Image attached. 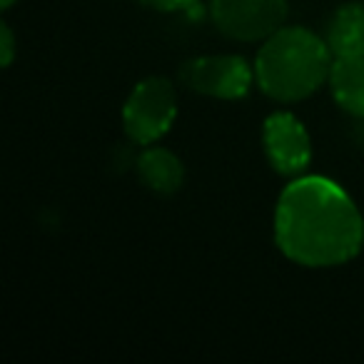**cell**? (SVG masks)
Here are the masks:
<instances>
[{"label":"cell","instance_id":"277c9868","mask_svg":"<svg viewBox=\"0 0 364 364\" xmlns=\"http://www.w3.org/2000/svg\"><path fill=\"white\" fill-rule=\"evenodd\" d=\"M287 0H210V18L230 41H267L287 21Z\"/></svg>","mask_w":364,"mask_h":364},{"label":"cell","instance_id":"6da1fadb","mask_svg":"<svg viewBox=\"0 0 364 364\" xmlns=\"http://www.w3.org/2000/svg\"><path fill=\"white\" fill-rule=\"evenodd\" d=\"M274 245L302 267H339L362 252L364 218L339 182L299 175L277 198Z\"/></svg>","mask_w":364,"mask_h":364},{"label":"cell","instance_id":"5b68a950","mask_svg":"<svg viewBox=\"0 0 364 364\" xmlns=\"http://www.w3.org/2000/svg\"><path fill=\"white\" fill-rule=\"evenodd\" d=\"M180 82L188 90L218 100H242L255 80V65L240 55H203L180 68Z\"/></svg>","mask_w":364,"mask_h":364},{"label":"cell","instance_id":"9c48e42d","mask_svg":"<svg viewBox=\"0 0 364 364\" xmlns=\"http://www.w3.org/2000/svg\"><path fill=\"white\" fill-rule=\"evenodd\" d=\"M329 90L344 112L364 120V58L334 60L329 73Z\"/></svg>","mask_w":364,"mask_h":364},{"label":"cell","instance_id":"3957f363","mask_svg":"<svg viewBox=\"0 0 364 364\" xmlns=\"http://www.w3.org/2000/svg\"><path fill=\"white\" fill-rule=\"evenodd\" d=\"M177 117V90L167 77L140 80L122 105L125 135L137 145H152L172 127Z\"/></svg>","mask_w":364,"mask_h":364},{"label":"cell","instance_id":"7a4b0ae2","mask_svg":"<svg viewBox=\"0 0 364 364\" xmlns=\"http://www.w3.org/2000/svg\"><path fill=\"white\" fill-rule=\"evenodd\" d=\"M332 65L334 55L324 38L302 26H282L262 41L255 58V80L272 100L297 102L329 82Z\"/></svg>","mask_w":364,"mask_h":364},{"label":"cell","instance_id":"7c38bea8","mask_svg":"<svg viewBox=\"0 0 364 364\" xmlns=\"http://www.w3.org/2000/svg\"><path fill=\"white\" fill-rule=\"evenodd\" d=\"M16 6V0H0V8H3V11H8V8H13Z\"/></svg>","mask_w":364,"mask_h":364},{"label":"cell","instance_id":"30bf717a","mask_svg":"<svg viewBox=\"0 0 364 364\" xmlns=\"http://www.w3.org/2000/svg\"><path fill=\"white\" fill-rule=\"evenodd\" d=\"M140 3L157 13H185L188 18L203 16L200 0H140Z\"/></svg>","mask_w":364,"mask_h":364},{"label":"cell","instance_id":"8992f818","mask_svg":"<svg viewBox=\"0 0 364 364\" xmlns=\"http://www.w3.org/2000/svg\"><path fill=\"white\" fill-rule=\"evenodd\" d=\"M267 162L277 175L299 177L312 162V140L307 127L292 112H272L262 125Z\"/></svg>","mask_w":364,"mask_h":364},{"label":"cell","instance_id":"ba28073f","mask_svg":"<svg viewBox=\"0 0 364 364\" xmlns=\"http://www.w3.org/2000/svg\"><path fill=\"white\" fill-rule=\"evenodd\" d=\"M135 165L142 185L157 195H175L185 182L182 160L165 147H147L140 152Z\"/></svg>","mask_w":364,"mask_h":364},{"label":"cell","instance_id":"8fae6325","mask_svg":"<svg viewBox=\"0 0 364 364\" xmlns=\"http://www.w3.org/2000/svg\"><path fill=\"white\" fill-rule=\"evenodd\" d=\"M13 58H16V36L8 23H0V63L3 68H11Z\"/></svg>","mask_w":364,"mask_h":364},{"label":"cell","instance_id":"4fadbf2b","mask_svg":"<svg viewBox=\"0 0 364 364\" xmlns=\"http://www.w3.org/2000/svg\"><path fill=\"white\" fill-rule=\"evenodd\" d=\"M362 140H364V127H362Z\"/></svg>","mask_w":364,"mask_h":364},{"label":"cell","instance_id":"52a82bcc","mask_svg":"<svg viewBox=\"0 0 364 364\" xmlns=\"http://www.w3.org/2000/svg\"><path fill=\"white\" fill-rule=\"evenodd\" d=\"M324 41L334 60L364 58V3H344L329 16Z\"/></svg>","mask_w":364,"mask_h":364}]
</instances>
